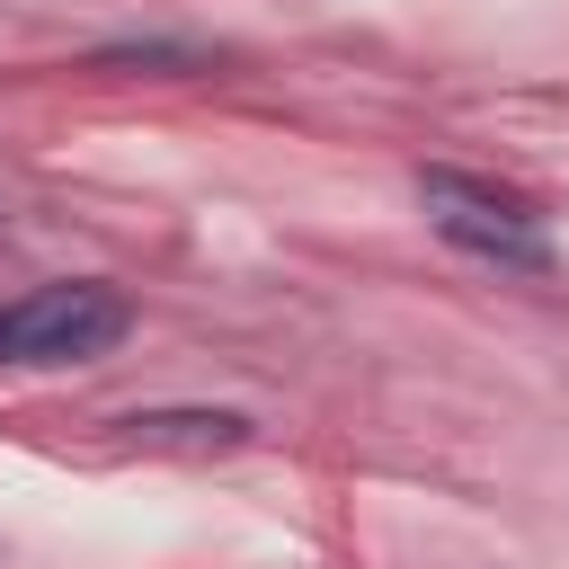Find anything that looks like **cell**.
<instances>
[{"instance_id":"1","label":"cell","mask_w":569,"mask_h":569,"mask_svg":"<svg viewBox=\"0 0 569 569\" xmlns=\"http://www.w3.org/2000/svg\"><path fill=\"white\" fill-rule=\"evenodd\" d=\"M418 204H427V222H436L462 258L507 267V276H551V240H542V222L525 213V196H507V187H489V178H471V169H418Z\"/></svg>"},{"instance_id":"2","label":"cell","mask_w":569,"mask_h":569,"mask_svg":"<svg viewBox=\"0 0 569 569\" xmlns=\"http://www.w3.org/2000/svg\"><path fill=\"white\" fill-rule=\"evenodd\" d=\"M124 338V302L107 284H36L0 302V365H89Z\"/></svg>"},{"instance_id":"3","label":"cell","mask_w":569,"mask_h":569,"mask_svg":"<svg viewBox=\"0 0 569 569\" xmlns=\"http://www.w3.org/2000/svg\"><path fill=\"white\" fill-rule=\"evenodd\" d=\"M124 436H133V445H196V453H222V445H249V418H240V409H133Z\"/></svg>"}]
</instances>
